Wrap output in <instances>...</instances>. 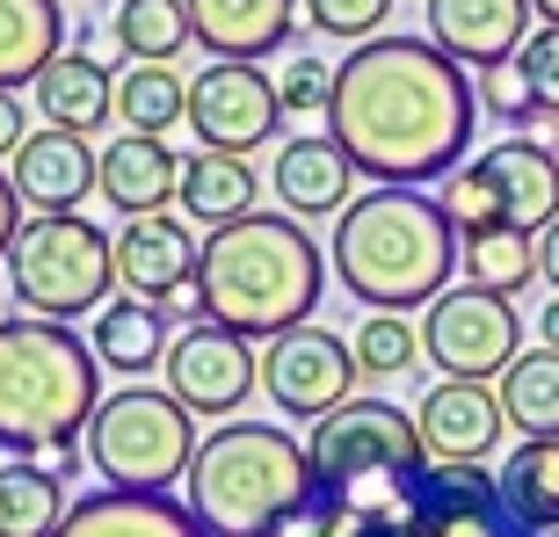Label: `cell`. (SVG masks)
Here are the masks:
<instances>
[{"label":"cell","mask_w":559,"mask_h":537,"mask_svg":"<svg viewBox=\"0 0 559 537\" xmlns=\"http://www.w3.org/2000/svg\"><path fill=\"white\" fill-rule=\"evenodd\" d=\"M479 87L429 37H371L334 65L328 131L378 189H421L465 167Z\"/></svg>","instance_id":"1"},{"label":"cell","mask_w":559,"mask_h":537,"mask_svg":"<svg viewBox=\"0 0 559 537\" xmlns=\"http://www.w3.org/2000/svg\"><path fill=\"white\" fill-rule=\"evenodd\" d=\"M465 254L457 226L443 218V196L429 189H364L328 240L334 284L371 312L436 306L451 290V268Z\"/></svg>","instance_id":"2"},{"label":"cell","mask_w":559,"mask_h":537,"mask_svg":"<svg viewBox=\"0 0 559 537\" xmlns=\"http://www.w3.org/2000/svg\"><path fill=\"white\" fill-rule=\"evenodd\" d=\"M197 290L211 327H233L240 342H284L312 327V306L328 290V254L290 211H254L240 226L211 232Z\"/></svg>","instance_id":"3"},{"label":"cell","mask_w":559,"mask_h":537,"mask_svg":"<svg viewBox=\"0 0 559 537\" xmlns=\"http://www.w3.org/2000/svg\"><path fill=\"white\" fill-rule=\"evenodd\" d=\"M103 363L95 342H81L59 320H0V451L44 457L59 443H81L103 407Z\"/></svg>","instance_id":"4"},{"label":"cell","mask_w":559,"mask_h":537,"mask_svg":"<svg viewBox=\"0 0 559 537\" xmlns=\"http://www.w3.org/2000/svg\"><path fill=\"white\" fill-rule=\"evenodd\" d=\"M182 501L211 537H270L312 501V457L284 421H218L197 443Z\"/></svg>","instance_id":"5"},{"label":"cell","mask_w":559,"mask_h":537,"mask_svg":"<svg viewBox=\"0 0 559 537\" xmlns=\"http://www.w3.org/2000/svg\"><path fill=\"white\" fill-rule=\"evenodd\" d=\"M197 414L167 385H124L109 393L87 421V465L95 479H109L117 494H167L175 479H189L197 465Z\"/></svg>","instance_id":"6"},{"label":"cell","mask_w":559,"mask_h":537,"mask_svg":"<svg viewBox=\"0 0 559 537\" xmlns=\"http://www.w3.org/2000/svg\"><path fill=\"white\" fill-rule=\"evenodd\" d=\"M8 284L15 306L29 320H81V312L109 306L117 290V232H103L95 218H29L8 248Z\"/></svg>","instance_id":"7"},{"label":"cell","mask_w":559,"mask_h":537,"mask_svg":"<svg viewBox=\"0 0 559 537\" xmlns=\"http://www.w3.org/2000/svg\"><path fill=\"white\" fill-rule=\"evenodd\" d=\"M443 218L457 226V240L473 232H531L538 240L559 218V153L538 139H501L479 160H465L443 182Z\"/></svg>","instance_id":"8"},{"label":"cell","mask_w":559,"mask_h":537,"mask_svg":"<svg viewBox=\"0 0 559 537\" xmlns=\"http://www.w3.org/2000/svg\"><path fill=\"white\" fill-rule=\"evenodd\" d=\"M306 457H312V487H342V479H364V473H421L429 465L415 414L393 407V399H349V407L320 414L306 435Z\"/></svg>","instance_id":"9"},{"label":"cell","mask_w":559,"mask_h":537,"mask_svg":"<svg viewBox=\"0 0 559 537\" xmlns=\"http://www.w3.org/2000/svg\"><path fill=\"white\" fill-rule=\"evenodd\" d=\"M516 306L501 298V290H443L436 306H421V356H429L443 378H473V385H487V378H501L509 363H516Z\"/></svg>","instance_id":"10"},{"label":"cell","mask_w":559,"mask_h":537,"mask_svg":"<svg viewBox=\"0 0 559 537\" xmlns=\"http://www.w3.org/2000/svg\"><path fill=\"white\" fill-rule=\"evenodd\" d=\"M189 131L204 153H262V145L284 131V95L262 65L240 59H211L197 81H189Z\"/></svg>","instance_id":"11"},{"label":"cell","mask_w":559,"mask_h":537,"mask_svg":"<svg viewBox=\"0 0 559 537\" xmlns=\"http://www.w3.org/2000/svg\"><path fill=\"white\" fill-rule=\"evenodd\" d=\"M167 393L182 399L197 421H226V414L248 407V393L262 385V356L254 342H240L233 327H211V320H189L167 349Z\"/></svg>","instance_id":"12"},{"label":"cell","mask_w":559,"mask_h":537,"mask_svg":"<svg viewBox=\"0 0 559 537\" xmlns=\"http://www.w3.org/2000/svg\"><path fill=\"white\" fill-rule=\"evenodd\" d=\"M197 268H204V248H197V232H189L182 218H167V211L124 218V232H117V284H124L131 298H145V306H160V312L204 320Z\"/></svg>","instance_id":"13"},{"label":"cell","mask_w":559,"mask_h":537,"mask_svg":"<svg viewBox=\"0 0 559 537\" xmlns=\"http://www.w3.org/2000/svg\"><path fill=\"white\" fill-rule=\"evenodd\" d=\"M356 349L328 327H298L284 342H270L262 356V385H270V407L290 421H320V414L349 407L356 399Z\"/></svg>","instance_id":"14"},{"label":"cell","mask_w":559,"mask_h":537,"mask_svg":"<svg viewBox=\"0 0 559 537\" xmlns=\"http://www.w3.org/2000/svg\"><path fill=\"white\" fill-rule=\"evenodd\" d=\"M415 429H421V451L429 465H487L501 451V393L495 385H473V378H436L415 407Z\"/></svg>","instance_id":"15"},{"label":"cell","mask_w":559,"mask_h":537,"mask_svg":"<svg viewBox=\"0 0 559 537\" xmlns=\"http://www.w3.org/2000/svg\"><path fill=\"white\" fill-rule=\"evenodd\" d=\"M8 182H15V196L37 218H73V211L87 204V196H103V153L87 139H73V131H29L22 139V153L8 160Z\"/></svg>","instance_id":"16"},{"label":"cell","mask_w":559,"mask_h":537,"mask_svg":"<svg viewBox=\"0 0 559 537\" xmlns=\"http://www.w3.org/2000/svg\"><path fill=\"white\" fill-rule=\"evenodd\" d=\"M270 189L298 226H306V218H342V211L356 204V160L334 145V131H298V139L276 145Z\"/></svg>","instance_id":"17"},{"label":"cell","mask_w":559,"mask_h":537,"mask_svg":"<svg viewBox=\"0 0 559 537\" xmlns=\"http://www.w3.org/2000/svg\"><path fill=\"white\" fill-rule=\"evenodd\" d=\"M429 44L479 73L516 65L531 44V0H429Z\"/></svg>","instance_id":"18"},{"label":"cell","mask_w":559,"mask_h":537,"mask_svg":"<svg viewBox=\"0 0 559 537\" xmlns=\"http://www.w3.org/2000/svg\"><path fill=\"white\" fill-rule=\"evenodd\" d=\"M182 8H189V37L211 59H240V65H262L270 51H284L290 22H298V0H182Z\"/></svg>","instance_id":"19"},{"label":"cell","mask_w":559,"mask_h":537,"mask_svg":"<svg viewBox=\"0 0 559 537\" xmlns=\"http://www.w3.org/2000/svg\"><path fill=\"white\" fill-rule=\"evenodd\" d=\"M103 196L124 211V218L167 211V196H182V153L167 139H145V131L109 139L103 145Z\"/></svg>","instance_id":"20"},{"label":"cell","mask_w":559,"mask_h":537,"mask_svg":"<svg viewBox=\"0 0 559 537\" xmlns=\"http://www.w3.org/2000/svg\"><path fill=\"white\" fill-rule=\"evenodd\" d=\"M37 117L51 131H73V139L103 131L109 117H117V81H109V65L95 59V51H59V59L37 73Z\"/></svg>","instance_id":"21"},{"label":"cell","mask_w":559,"mask_h":537,"mask_svg":"<svg viewBox=\"0 0 559 537\" xmlns=\"http://www.w3.org/2000/svg\"><path fill=\"white\" fill-rule=\"evenodd\" d=\"M59 537H211V530L175 494H117V487H103V494L66 509Z\"/></svg>","instance_id":"22"},{"label":"cell","mask_w":559,"mask_h":537,"mask_svg":"<svg viewBox=\"0 0 559 537\" xmlns=\"http://www.w3.org/2000/svg\"><path fill=\"white\" fill-rule=\"evenodd\" d=\"M254 196H262V182H254V167L240 160V153H189L182 160V211L197 218V226H211V232H226V226H240V218H254Z\"/></svg>","instance_id":"23"},{"label":"cell","mask_w":559,"mask_h":537,"mask_svg":"<svg viewBox=\"0 0 559 537\" xmlns=\"http://www.w3.org/2000/svg\"><path fill=\"white\" fill-rule=\"evenodd\" d=\"M66 51V0H0V87H37Z\"/></svg>","instance_id":"24"},{"label":"cell","mask_w":559,"mask_h":537,"mask_svg":"<svg viewBox=\"0 0 559 537\" xmlns=\"http://www.w3.org/2000/svg\"><path fill=\"white\" fill-rule=\"evenodd\" d=\"M167 312L145 306V298H117V306L95 312V363L103 371H124V378H145L153 363H167Z\"/></svg>","instance_id":"25"},{"label":"cell","mask_w":559,"mask_h":537,"mask_svg":"<svg viewBox=\"0 0 559 537\" xmlns=\"http://www.w3.org/2000/svg\"><path fill=\"white\" fill-rule=\"evenodd\" d=\"M501 414L523 443H559V349H531L501 371Z\"/></svg>","instance_id":"26"},{"label":"cell","mask_w":559,"mask_h":537,"mask_svg":"<svg viewBox=\"0 0 559 537\" xmlns=\"http://www.w3.org/2000/svg\"><path fill=\"white\" fill-rule=\"evenodd\" d=\"M66 479H51L37 457H8L0 465V537H59L66 523Z\"/></svg>","instance_id":"27"},{"label":"cell","mask_w":559,"mask_h":537,"mask_svg":"<svg viewBox=\"0 0 559 537\" xmlns=\"http://www.w3.org/2000/svg\"><path fill=\"white\" fill-rule=\"evenodd\" d=\"M109 29H117V51H124L131 65H175L182 44H197L189 37V8L182 0H117Z\"/></svg>","instance_id":"28"},{"label":"cell","mask_w":559,"mask_h":537,"mask_svg":"<svg viewBox=\"0 0 559 537\" xmlns=\"http://www.w3.org/2000/svg\"><path fill=\"white\" fill-rule=\"evenodd\" d=\"M117 117H124V131L167 139L175 124H189V81L175 65H131V73H117Z\"/></svg>","instance_id":"29"},{"label":"cell","mask_w":559,"mask_h":537,"mask_svg":"<svg viewBox=\"0 0 559 537\" xmlns=\"http://www.w3.org/2000/svg\"><path fill=\"white\" fill-rule=\"evenodd\" d=\"M495 479L531 530H559V443H516Z\"/></svg>","instance_id":"30"},{"label":"cell","mask_w":559,"mask_h":537,"mask_svg":"<svg viewBox=\"0 0 559 537\" xmlns=\"http://www.w3.org/2000/svg\"><path fill=\"white\" fill-rule=\"evenodd\" d=\"M457 262H465V276H473L479 290L516 298V290L538 276V240H531V232H509V226H501V232H473Z\"/></svg>","instance_id":"31"},{"label":"cell","mask_w":559,"mask_h":537,"mask_svg":"<svg viewBox=\"0 0 559 537\" xmlns=\"http://www.w3.org/2000/svg\"><path fill=\"white\" fill-rule=\"evenodd\" d=\"M356 371L364 378H393V371H415L421 356V327L407 320V312H371L364 327H356Z\"/></svg>","instance_id":"32"},{"label":"cell","mask_w":559,"mask_h":537,"mask_svg":"<svg viewBox=\"0 0 559 537\" xmlns=\"http://www.w3.org/2000/svg\"><path fill=\"white\" fill-rule=\"evenodd\" d=\"M298 8L320 37H342V44L385 37V15H393V0H298Z\"/></svg>","instance_id":"33"},{"label":"cell","mask_w":559,"mask_h":537,"mask_svg":"<svg viewBox=\"0 0 559 537\" xmlns=\"http://www.w3.org/2000/svg\"><path fill=\"white\" fill-rule=\"evenodd\" d=\"M479 109H487L495 124H509V131H531V124L545 117L538 87L523 81L516 65H495V73H479Z\"/></svg>","instance_id":"34"},{"label":"cell","mask_w":559,"mask_h":537,"mask_svg":"<svg viewBox=\"0 0 559 537\" xmlns=\"http://www.w3.org/2000/svg\"><path fill=\"white\" fill-rule=\"evenodd\" d=\"M276 95H284V117H328L334 109V65L328 59H290Z\"/></svg>","instance_id":"35"},{"label":"cell","mask_w":559,"mask_h":537,"mask_svg":"<svg viewBox=\"0 0 559 537\" xmlns=\"http://www.w3.org/2000/svg\"><path fill=\"white\" fill-rule=\"evenodd\" d=\"M516 73L538 87L545 117H559V29H552V22H545V29H531V44L516 51Z\"/></svg>","instance_id":"36"},{"label":"cell","mask_w":559,"mask_h":537,"mask_svg":"<svg viewBox=\"0 0 559 537\" xmlns=\"http://www.w3.org/2000/svg\"><path fill=\"white\" fill-rule=\"evenodd\" d=\"M22 139H29V109H22L15 87H0V160H15Z\"/></svg>","instance_id":"37"},{"label":"cell","mask_w":559,"mask_h":537,"mask_svg":"<svg viewBox=\"0 0 559 537\" xmlns=\"http://www.w3.org/2000/svg\"><path fill=\"white\" fill-rule=\"evenodd\" d=\"M15 232H22V196H15V182H8V167H0V262L15 248Z\"/></svg>","instance_id":"38"},{"label":"cell","mask_w":559,"mask_h":537,"mask_svg":"<svg viewBox=\"0 0 559 537\" xmlns=\"http://www.w3.org/2000/svg\"><path fill=\"white\" fill-rule=\"evenodd\" d=\"M37 465H44L51 479H81V465H87V443H59V451H44Z\"/></svg>","instance_id":"39"},{"label":"cell","mask_w":559,"mask_h":537,"mask_svg":"<svg viewBox=\"0 0 559 537\" xmlns=\"http://www.w3.org/2000/svg\"><path fill=\"white\" fill-rule=\"evenodd\" d=\"M538 276L552 284V298H559V218H552V226L538 232Z\"/></svg>","instance_id":"40"},{"label":"cell","mask_w":559,"mask_h":537,"mask_svg":"<svg viewBox=\"0 0 559 537\" xmlns=\"http://www.w3.org/2000/svg\"><path fill=\"white\" fill-rule=\"evenodd\" d=\"M538 334H545V349H559V298L538 312Z\"/></svg>","instance_id":"41"},{"label":"cell","mask_w":559,"mask_h":537,"mask_svg":"<svg viewBox=\"0 0 559 537\" xmlns=\"http://www.w3.org/2000/svg\"><path fill=\"white\" fill-rule=\"evenodd\" d=\"M531 15H545V22L559 29V0H531Z\"/></svg>","instance_id":"42"},{"label":"cell","mask_w":559,"mask_h":537,"mask_svg":"<svg viewBox=\"0 0 559 537\" xmlns=\"http://www.w3.org/2000/svg\"><path fill=\"white\" fill-rule=\"evenodd\" d=\"M538 537H559V530H538Z\"/></svg>","instance_id":"43"},{"label":"cell","mask_w":559,"mask_h":537,"mask_svg":"<svg viewBox=\"0 0 559 537\" xmlns=\"http://www.w3.org/2000/svg\"><path fill=\"white\" fill-rule=\"evenodd\" d=\"M552 153H559V139H552Z\"/></svg>","instance_id":"44"}]
</instances>
